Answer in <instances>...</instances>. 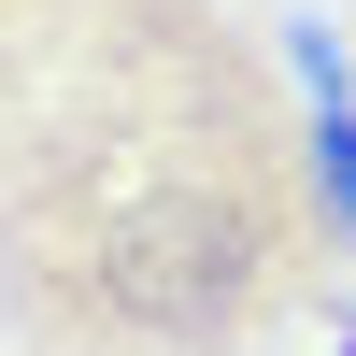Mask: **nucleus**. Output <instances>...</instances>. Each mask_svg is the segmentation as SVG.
<instances>
[{"instance_id": "1", "label": "nucleus", "mask_w": 356, "mask_h": 356, "mask_svg": "<svg viewBox=\"0 0 356 356\" xmlns=\"http://www.w3.org/2000/svg\"><path fill=\"white\" fill-rule=\"evenodd\" d=\"M328 271L243 0H0V356H285Z\"/></svg>"}, {"instance_id": "2", "label": "nucleus", "mask_w": 356, "mask_h": 356, "mask_svg": "<svg viewBox=\"0 0 356 356\" xmlns=\"http://www.w3.org/2000/svg\"><path fill=\"white\" fill-rule=\"evenodd\" d=\"M300 157H314V214H328V257L356 271V100H342V86L300 114Z\"/></svg>"}, {"instance_id": "3", "label": "nucleus", "mask_w": 356, "mask_h": 356, "mask_svg": "<svg viewBox=\"0 0 356 356\" xmlns=\"http://www.w3.org/2000/svg\"><path fill=\"white\" fill-rule=\"evenodd\" d=\"M328 356H356V314H342V328H328Z\"/></svg>"}]
</instances>
